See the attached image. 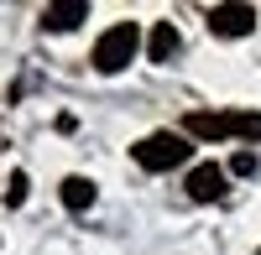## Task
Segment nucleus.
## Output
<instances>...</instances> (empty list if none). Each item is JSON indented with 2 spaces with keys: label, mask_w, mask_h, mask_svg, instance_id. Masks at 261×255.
I'll return each mask as SVG.
<instances>
[{
  "label": "nucleus",
  "mask_w": 261,
  "mask_h": 255,
  "mask_svg": "<svg viewBox=\"0 0 261 255\" xmlns=\"http://www.w3.org/2000/svg\"><path fill=\"white\" fill-rule=\"evenodd\" d=\"M183 131L188 136H199V141H261V115L251 110H235V115H188L183 120Z\"/></svg>",
  "instance_id": "obj_1"
},
{
  "label": "nucleus",
  "mask_w": 261,
  "mask_h": 255,
  "mask_svg": "<svg viewBox=\"0 0 261 255\" xmlns=\"http://www.w3.org/2000/svg\"><path fill=\"white\" fill-rule=\"evenodd\" d=\"M136 47H141L136 21H115V26L105 31L99 42H94V68H99V73H120L125 62L136 57Z\"/></svg>",
  "instance_id": "obj_2"
},
{
  "label": "nucleus",
  "mask_w": 261,
  "mask_h": 255,
  "mask_svg": "<svg viewBox=\"0 0 261 255\" xmlns=\"http://www.w3.org/2000/svg\"><path fill=\"white\" fill-rule=\"evenodd\" d=\"M188 136H172V131H157V136H146L136 146V162L146 167V172H172V167H183L188 162Z\"/></svg>",
  "instance_id": "obj_3"
},
{
  "label": "nucleus",
  "mask_w": 261,
  "mask_h": 255,
  "mask_svg": "<svg viewBox=\"0 0 261 255\" xmlns=\"http://www.w3.org/2000/svg\"><path fill=\"white\" fill-rule=\"evenodd\" d=\"M209 31L214 37H246V31H256V6H214L209 11Z\"/></svg>",
  "instance_id": "obj_4"
},
{
  "label": "nucleus",
  "mask_w": 261,
  "mask_h": 255,
  "mask_svg": "<svg viewBox=\"0 0 261 255\" xmlns=\"http://www.w3.org/2000/svg\"><path fill=\"white\" fill-rule=\"evenodd\" d=\"M188 198H193V203H214V198H225V167H214V162L193 167V172H188Z\"/></svg>",
  "instance_id": "obj_5"
},
{
  "label": "nucleus",
  "mask_w": 261,
  "mask_h": 255,
  "mask_svg": "<svg viewBox=\"0 0 261 255\" xmlns=\"http://www.w3.org/2000/svg\"><path fill=\"white\" fill-rule=\"evenodd\" d=\"M84 16H89V0H58V6L42 11V26L47 31H73Z\"/></svg>",
  "instance_id": "obj_6"
},
{
  "label": "nucleus",
  "mask_w": 261,
  "mask_h": 255,
  "mask_svg": "<svg viewBox=\"0 0 261 255\" xmlns=\"http://www.w3.org/2000/svg\"><path fill=\"white\" fill-rule=\"evenodd\" d=\"M178 47H183L178 26H172V21H157V26H151V42H146V57H151V62H172Z\"/></svg>",
  "instance_id": "obj_7"
},
{
  "label": "nucleus",
  "mask_w": 261,
  "mask_h": 255,
  "mask_svg": "<svg viewBox=\"0 0 261 255\" xmlns=\"http://www.w3.org/2000/svg\"><path fill=\"white\" fill-rule=\"evenodd\" d=\"M63 203H68L73 214L94 208V182H89V177H63Z\"/></svg>",
  "instance_id": "obj_8"
},
{
  "label": "nucleus",
  "mask_w": 261,
  "mask_h": 255,
  "mask_svg": "<svg viewBox=\"0 0 261 255\" xmlns=\"http://www.w3.org/2000/svg\"><path fill=\"white\" fill-rule=\"evenodd\" d=\"M27 187H32V182H27V172H11V187H6V203H11V208H21V203H27Z\"/></svg>",
  "instance_id": "obj_9"
},
{
  "label": "nucleus",
  "mask_w": 261,
  "mask_h": 255,
  "mask_svg": "<svg viewBox=\"0 0 261 255\" xmlns=\"http://www.w3.org/2000/svg\"><path fill=\"white\" fill-rule=\"evenodd\" d=\"M230 172H241V177H251V172H256V156H251V151H235V162H230Z\"/></svg>",
  "instance_id": "obj_10"
}]
</instances>
